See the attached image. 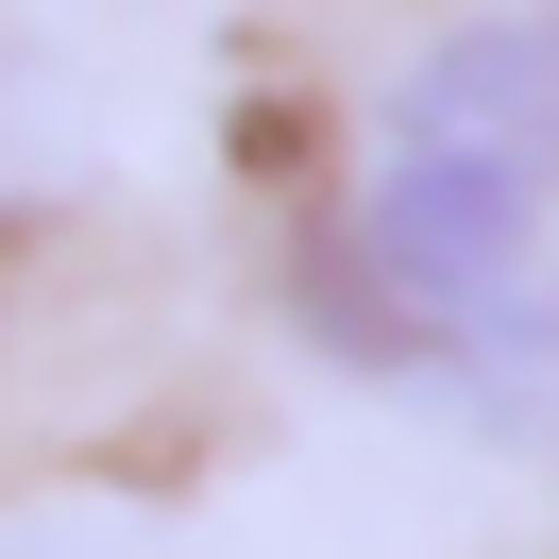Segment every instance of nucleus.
<instances>
[{
  "instance_id": "obj_1",
  "label": "nucleus",
  "mask_w": 559,
  "mask_h": 559,
  "mask_svg": "<svg viewBox=\"0 0 559 559\" xmlns=\"http://www.w3.org/2000/svg\"><path fill=\"white\" fill-rule=\"evenodd\" d=\"M543 187H559V0H525V17L441 35L390 85V153H373V204H356L340 322L373 356H475L525 306Z\"/></svg>"
}]
</instances>
